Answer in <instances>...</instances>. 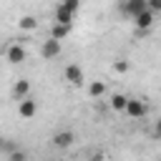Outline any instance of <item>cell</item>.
<instances>
[{"mask_svg": "<svg viewBox=\"0 0 161 161\" xmlns=\"http://www.w3.org/2000/svg\"><path fill=\"white\" fill-rule=\"evenodd\" d=\"M106 93V83L103 80H91V86H88V96L91 98H101Z\"/></svg>", "mask_w": 161, "mask_h": 161, "instance_id": "cell-14", "label": "cell"}, {"mask_svg": "<svg viewBox=\"0 0 161 161\" xmlns=\"http://www.w3.org/2000/svg\"><path fill=\"white\" fill-rule=\"evenodd\" d=\"M153 20H156V15L146 8V10H141V13L133 18V25H136V30H138V33H146V30L153 25Z\"/></svg>", "mask_w": 161, "mask_h": 161, "instance_id": "cell-6", "label": "cell"}, {"mask_svg": "<svg viewBox=\"0 0 161 161\" xmlns=\"http://www.w3.org/2000/svg\"><path fill=\"white\" fill-rule=\"evenodd\" d=\"M146 5H148V10H151L153 15L161 13V0H146Z\"/></svg>", "mask_w": 161, "mask_h": 161, "instance_id": "cell-18", "label": "cell"}, {"mask_svg": "<svg viewBox=\"0 0 161 161\" xmlns=\"http://www.w3.org/2000/svg\"><path fill=\"white\" fill-rule=\"evenodd\" d=\"M60 5L68 8L70 13H78V10H80V0H60Z\"/></svg>", "mask_w": 161, "mask_h": 161, "instance_id": "cell-16", "label": "cell"}, {"mask_svg": "<svg viewBox=\"0 0 161 161\" xmlns=\"http://www.w3.org/2000/svg\"><path fill=\"white\" fill-rule=\"evenodd\" d=\"M3 143H5V138H3V136H0V151H3Z\"/></svg>", "mask_w": 161, "mask_h": 161, "instance_id": "cell-21", "label": "cell"}, {"mask_svg": "<svg viewBox=\"0 0 161 161\" xmlns=\"http://www.w3.org/2000/svg\"><path fill=\"white\" fill-rule=\"evenodd\" d=\"M153 133H156V138H161V118L156 121V128H153Z\"/></svg>", "mask_w": 161, "mask_h": 161, "instance_id": "cell-19", "label": "cell"}, {"mask_svg": "<svg viewBox=\"0 0 161 161\" xmlns=\"http://www.w3.org/2000/svg\"><path fill=\"white\" fill-rule=\"evenodd\" d=\"M91 161H103V153H93V156H91Z\"/></svg>", "mask_w": 161, "mask_h": 161, "instance_id": "cell-20", "label": "cell"}, {"mask_svg": "<svg viewBox=\"0 0 161 161\" xmlns=\"http://www.w3.org/2000/svg\"><path fill=\"white\" fill-rule=\"evenodd\" d=\"M5 58H8V63H13V65H20V63L28 58V53H25V48H23L20 43H10V45L5 48Z\"/></svg>", "mask_w": 161, "mask_h": 161, "instance_id": "cell-4", "label": "cell"}, {"mask_svg": "<svg viewBox=\"0 0 161 161\" xmlns=\"http://www.w3.org/2000/svg\"><path fill=\"white\" fill-rule=\"evenodd\" d=\"M126 103H128V96H126V93H113V96H111V108H113V111L121 113V111L126 108Z\"/></svg>", "mask_w": 161, "mask_h": 161, "instance_id": "cell-12", "label": "cell"}, {"mask_svg": "<svg viewBox=\"0 0 161 161\" xmlns=\"http://www.w3.org/2000/svg\"><path fill=\"white\" fill-rule=\"evenodd\" d=\"M123 113H126L128 118H143V116L148 113V106H146V101H141V98H128Z\"/></svg>", "mask_w": 161, "mask_h": 161, "instance_id": "cell-2", "label": "cell"}, {"mask_svg": "<svg viewBox=\"0 0 161 161\" xmlns=\"http://www.w3.org/2000/svg\"><path fill=\"white\" fill-rule=\"evenodd\" d=\"M70 30H73V25H65V23H53V28H50V38L63 40V38H68V35H70Z\"/></svg>", "mask_w": 161, "mask_h": 161, "instance_id": "cell-10", "label": "cell"}, {"mask_svg": "<svg viewBox=\"0 0 161 161\" xmlns=\"http://www.w3.org/2000/svg\"><path fill=\"white\" fill-rule=\"evenodd\" d=\"M73 15H75V13H70L68 8H63V5L58 3V8H55V23H65V25H73Z\"/></svg>", "mask_w": 161, "mask_h": 161, "instance_id": "cell-11", "label": "cell"}, {"mask_svg": "<svg viewBox=\"0 0 161 161\" xmlns=\"http://www.w3.org/2000/svg\"><path fill=\"white\" fill-rule=\"evenodd\" d=\"M13 96H15V101L28 98V96H30V80H28V78L15 80V86H13Z\"/></svg>", "mask_w": 161, "mask_h": 161, "instance_id": "cell-9", "label": "cell"}, {"mask_svg": "<svg viewBox=\"0 0 161 161\" xmlns=\"http://www.w3.org/2000/svg\"><path fill=\"white\" fill-rule=\"evenodd\" d=\"M73 141H75V133L73 131H58V133H53V138H50V143L55 146V148H60V151H65V148H70L73 146Z\"/></svg>", "mask_w": 161, "mask_h": 161, "instance_id": "cell-5", "label": "cell"}, {"mask_svg": "<svg viewBox=\"0 0 161 161\" xmlns=\"http://www.w3.org/2000/svg\"><path fill=\"white\" fill-rule=\"evenodd\" d=\"M148 5H146V0H118V10L126 15V18H136L141 10H146Z\"/></svg>", "mask_w": 161, "mask_h": 161, "instance_id": "cell-1", "label": "cell"}, {"mask_svg": "<svg viewBox=\"0 0 161 161\" xmlns=\"http://www.w3.org/2000/svg\"><path fill=\"white\" fill-rule=\"evenodd\" d=\"M65 80L73 86V88H80L83 86V80H86V75H83V70H80V65H75V63H70L68 68H65Z\"/></svg>", "mask_w": 161, "mask_h": 161, "instance_id": "cell-7", "label": "cell"}, {"mask_svg": "<svg viewBox=\"0 0 161 161\" xmlns=\"http://www.w3.org/2000/svg\"><path fill=\"white\" fill-rule=\"evenodd\" d=\"M18 113H20V118H33L35 113H38V103L28 96V98H20L18 101Z\"/></svg>", "mask_w": 161, "mask_h": 161, "instance_id": "cell-8", "label": "cell"}, {"mask_svg": "<svg viewBox=\"0 0 161 161\" xmlns=\"http://www.w3.org/2000/svg\"><path fill=\"white\" fill-rule=\"evenodd\" d=\"M18 28H20V30H35V28H38V18H35V15H23V18L18 20Z\"/></svg>", "mask_w": 161, "mask_h": 161, "instance_id": "cell-13", "label": "cell"}, {"mask_svg": "<svg viewBox=\"0 0 161 161\" xmlns=\"http://www.w3.org/2000/svg\"><path fill=\"white\" fill-rule=\"evenodd\" d=\"M60 50H63V45H60V40H55V38H48V40H43V45H40V55H43L45 60L58 58Z\"/></svg>", "mask_w": 161, "mask_h": 161, "instance_id": "cell-3", "label": "cell"}, {"mask_svg": "<svg viewBox=\"0 0 161 161\" xmlns=\"http://www.w3.org/2000/svg\"><path fill=\"white\" fill-rule=\"evenodd\" d=\"M113 70H116V73H126V70H128V60H126V58H118V60L113 63Z\"/></svg>", "mask_w": 161, "mask_h": 161, "instance_id": "cell-17", "label": "cell"}, {"mask_svg": "<svg viewBox=\"0 0 161 161\" xmlns=\"http://www.w3.org/2000/svg\"><path fill=\"white\" fill-rule=\"evenodd\" d=\"M8 161H28V151L15 148V151H10V153H8Z\"/></svg>", "mask_w": 161, "mask_h": 161, "instance_id": "cell-15", "label": "cell"}]
</instances>
